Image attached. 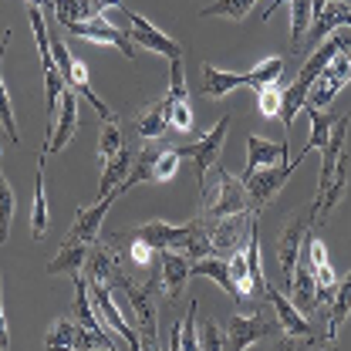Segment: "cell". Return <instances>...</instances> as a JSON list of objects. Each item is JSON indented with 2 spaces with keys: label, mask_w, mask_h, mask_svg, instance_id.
I'll return each mask as SVG.
<instances>
[{
  "label": "cell",
  "mask_w": 351,
  "mask_h": 351,
  "mask_svg": "<svg viewBox=\"0 0 351 351\" xmlns=\"http://www.w3.org/2000/svg\"><path fill=\"white\" fill-rule=\"evenodd\" d=\"M348 115H341L331 129L328 145L321 149V179H317V193H314V219L328 217L341 196H345V186H348V152H345V138H348Z\"/></svg>",
  "instance_id": "obj_1"
},
{
  "label": "cell",
  "mask_w": 351,
  "mask_h": 351,
  "mask_svg": "<svg viewBox=\"0 0 351 351\" xmlns=\"http://www.w3.org/2000/svg\"><path fill=\"white\" fill-rule=\"evenodd\" d=\"M125 291L132 311H135V331H138V341L142 345H159V280L149 277V280H132L129 274L119 267L112 274V291Z\"/></svg>",
  "instance_id": "obj_2"
},
{
  "label": "cell",
  "mask_w": 351,
  "mask_h": 351,
  "mask_svg": "<svg viewBox=\"0 0 351 351\" xmlns=\"http://www.w3.org/2000/svg\"><path fill=\"white\" fill-rule=\"evenodd\" d=\"M226 132H230V115H223V119H219L217 125L206 132L203 138H196V142H189V145H179V149H176V152H179V159H189V162H193L199 196H203V189H206V173L219 162V152H223Z\"/></svg>",
  "instance_id": "obj_3"
},
{
  "label": "cell",
  "mask_w": 351,
  "mask_h": 351,
  "mask_svg": "<svg viewBox=\"0 0 351 351\" xmlns=\"http://www.w3.org/2000/svg\"><path fill=\"white\" fill-rule=\"evenodd\" d=\"M307 152H311V145H307L298 159H291V162H284V166H267V169H257V173H250V176H240L243 186H247V196H250V213L257 219H261V213L267 210V203L277 196V189H284V182L291 179V173L304 162Z\"/></svg>",
  "instance_id": "obj_4"
},
{
  "label": "cell",
  "mask_w": 351,
  "mask_h": 351,
  "mask_svg": "<svg viewBox=\"0 0 351 351\" xmlns=\"http://www.w3.org/2000/svg\"><path fill=\"white\" fill-rule=\"evenodd\" d=\"M223 331H226V351H247L250 345H257V341L277 338L280 335V324L263 307H257L254 314H230V321H226Z\"/></svg>",
  "instance_id": "obj_5"
},
{
  "label": "cell",
  "mask_w": 351,
  "mask_h": 351,
  "mask_svg": "<svg viewBox=\"0 0 351 351\" xmlns=\"http://www.w3.org/2000/svg\"><path fill=\"white\" fill-rule=\"evenodd\" d=\"M314 203H307L301 213H294L291 223H284V230L277 233V263H280V274H284V291L291 287V277H294V267L301 261V247L307 240V230L314 226Z\"/></svg>",
  "instance_id": "obj_6"
},
{
  "label": "cell",
  "mask_w": 351,
  "mask_h": 351,
  "mask_svg": "<svg viewBox=\"0 0 351 351\" xmlns=\"http://www.w3.org/2000/svg\"><path fill=\"white\" fill-rule=\"evenodd\" d=\"M351 82V47L345 51H338L328 64H324V71L314 78V85H311V95H307L304 101V112H324L331 101H335V95L341 91V88Z\"/></svg>",
  "instance_id": "obj_7"
},
{
  "label": "cell",
  "mask_w": 351,
  "mask_h": 351,
  "mask_svg": "<svg viewBox=\"0 0 351 351\" xmlns=\"http://www.w3.org/2000/svg\"><path fill=\"white\" fill-rule=\"evenodd\" d=\"M250 210V196H247V186L240 176H233L230 169H219V182L217 189L206 196V206L199 217L206 219H223V217H237V213H247Z\"/></svg>",
  "instance_id": "obj_8"
},
{
  "label": "cell",
  "mask_w": 351,
  "mask_h": 351,
  "mask_svg": "<svg viewBox=\"0 0 351 351\" xmlns=\"http://www.w3.org/2000/svg\"><path fill=\"white\" fill-rule=\"evenodd\" d=\"M257 230V217L247 210V213H237V217H223V219H210V243H213V254L217 257H233L247 247L250 233Z\"/></svg>",
  "instance_id": "obj_9"
},
{
  "label": "cell",
  "mask_w": 351,
  "mask_h": 351,
  "mask_svg": "<svg viewBox=\"0 0 351 351\" xmlns=\"http://www.w3.org/2000/svg\"><path fill=\"white\" fill-rule=\"evenodd\" d=\"M119 14L129 21L132 44H142V47H149V51H156V54H162V58H169V61H182V44L173 41L169 34H162L152 21H145L142 14H135L129 7H119Z\"/></svg>",
  "instance_id": "obj_10"
},
{
  "label": "cell",
  "mask_w": 351,
  "mask_h": 351,
  "mask_svg": "<svg viewBox=\"0 0 351 351\" xmlns=\"http://www.w3.org/2000/svg\"><path fill=\"white\" fill-rule=\"evenodd\" d=\"M75 132H78V91L64 88V91H61V101H58V115H54V122H51V129H47V138H44L41 156L47 159V156L61 152V149L75 138Z\"/></svg>",
  "instance_id": "obj_11"
},
{
  "label": "cell",
  "mask_w": 351,
  "mask_h": 351,
  "mask_svg": "<svg viewBox=\"0 0 351 351\" xmlns=\"http://www.w3.org/2000/svg\"><path fill=\"white\" fill-rule=\"evenodd\" d=\"M119 199V193H108V196H101V199H95L91 206L85 210H78L75 213V223H71V230H68V237L64 240H75V243H98L101 240V223L108 217V210H112V203Z\"/></svg>",
  "instance_id": "obj_12"
},
{
  "label": "cell",
  "mask_w": 351,
  "mask_h": 351,
  "mask_svg": "<svg viewBox=\"0 0 351 351\" xmlns=\"http://www.w3.org/2000/svg\"><path fill=\"white\" fill-rule=\"evenodd\" d=\"M88 294H91V304L101 311V317L108 321V328L115 331V335H122V341L129 345V351H142V341H138V331L132 328L129 321L119 314V307H115V298H112V287L108 284H88Z\"/></svg>",
  "instance_id": "obj_13"
},
{
  "label": "cell",
  "mask_w": 351,
  "mask_h": 351,
  "mask_svg": "<svg viewBox=\"0 0 351 351\" xmlns=\"http://www.w3.org/2000/svg\"><path fill=\"white\" fill-rule=\"evenodd\" d=\"M68 34L85 38V41H95V44H112V47H119L125 58H135V44H132V38L122 31V27L108 24L101 14H98V17H91V21H85V24H71V27H68Z\"/></svg>",
  "instance_id": "obj_14"
},
{
  "label": "cell",
  "mask_w": 351,
  "mask_h": 351,
  "mask_svg": "<svg viewBox=\"0 0 351 351\" xmlns=\"http://www.w3.org/2000/svg\"><path fill=\"white\" fill-rule=\"evenodd\" d=\"M189 263H193L189 257H182V254H176V250H162V254H159V274H156V280H159L166 301H176V298L182 294L186 280L193 277V274H189Z\"/></svg>",
  "instance_id": "obj_15"
},
{
  "label": "cell",
  "mask_w": 351,
  "mask_h": 351,
  "mask_svg": "<svg viewBox=\"0 0 351 351\" xmlns=\"http://www.w3.org/2000/svg\"><path fill=\"white\" fill-rule=\"evenodd\" d=\"M287 142H270V138H261V135H250L247 138V169L240 176H250L257 169H267V166H280V162H291L287 159Z\"/></svg>",
  "instance_id": "obj_16"
},
{
  "label": "cell",
  "mask_w": 351,
  "mask_h": 351,
  "mask_svg": "<svg viewBox=\"0 0 351 351\" xmlns=\"http://www.w3.org/2000/svg\"><path fill=\"white\" fill-rule=\"evenodd\" d=\"M287 294H291V304L298 307L304 317H314V314L321 311V304H317V280H314V274H311V267H307V263L298 261Z\"/></svg>",
  "instance_id": "obj_17"
},
{
  "label": "cell",
  "mask_w": 351,
  "mask_h": 351,
  "mask_svg": "<svg viewBox=\"0 0 351 351\" xmlns=\"http://www.w3.org/2000/svg\"><path fill=\"white\" fill-rule=\"evenodd\" d=\"M348 314H351V274L338 280V287H335V294L328 301V311H324V341H331V345L338 341V331L348 321Z\"/></svg>",
  "instance_id": "obj_18"
},
{
  "label": "cell",
  "mask_w": 351,
  "mask_h": 351,
  "mask_svg": "<svg viewBox=\"0 0 351 351\" xmlns=\"http://www.w3.org/2000/svg\"><path fill=\"white\" fill-rule=\"evenodd\" d=\"M199 82H203V95L206 98H223L233 88H247V71H223L217 64L203 61L199 64Z\"/></svg>",
  "instance_id": "obj_19"
},
{
  "label": "cell",
  "mask_w": 351,
  "mask_h": 351,
  "mask_svg": "<svg viewBox=\"0 0 351 351\" xmlns=\"http://www.w3.org/2000/svg\"><path fill=\"white\" fill-rule=\"evenodd\" d=\"M189 274H193V277H210V280H217L219 287L233 298V304L240 307V291H237V284H233V277H230V261H226V257H217V254L199 257V261L189 263Z\"/></svg>",
  "instance_id": "obj_20"
},
{
  "label": "cell",
  "mask_w": 351,
  "mask_h": 351,
  "mask_svg": "<svg viewBox=\"0 0 351 351\" xmlns=\"http://www.w3.org/2000/svg\"><path fill=\"white\" fill-rule=\"evenodd\" d=\"M75 280V304H71V317L85 328V331H98V335H108L105 328H101V321H98V307L91 304V294H88V280L82 274H75L71 277Z\"/></svg>",
  "instance_id": "obj_21"
},
{
  "label": "cell",
  "mask_w": 351,
  "mask_h": 351,
  "mask_svg": "<svg viewBox=\"0 0 351 351\" xmlns=\"http://www.w3.org/2000/svg\"><path fill=\"white\" fill-rule=\"evenodd\" d=\"M88 243H75V240H61V247H58V254H54V261L47 263V274L51 277H58V274H68V277H75V274H82V267L88 261Z\"/></svg>",
  "instance_id": "obj_22"
},
{
  "label": "cell",
  "mask_w": 351,
  "mask_h": 351,
  "mask_svg": "<svg viewBox=\"0 0 351 351\" xmlns=\"http://www.w3.org/2000/svg\"><path fill=\"white\" fill-rule=\"evenodd\" d=\"M78 331H82V324H78L71 314H61V317L47 328L44 345H47V351H78Z\"/></svg>",
  "instance_id": "obj_23"
},
{
  "label": "cell",
  "mask_w": 351,
  "mask_h": 351,
  "mask_svg": "<svg viewBox=\"0 0 351 351\" xmlns=\"http://www.w3.org/2000/svg\"><path fill=\"white\" fill-rule=\"evenodd\" d=\"M44 162L47 159H38V176H34V210H31V237H34V243H41L44 233H47V193H44Z\"/></svg>",
  "instance_id": "obj_24"
},
{
  "label": "cell",
  "mask_w": 351,
  "mask_h": 351,
  "mask_svg": "<svg viewBox=\"0 0 351 351\" xmlns=\"http://www.w3.org/2000/svg\"><path fill=\"white\" fill-rule=\"evenodd\" d=\"M132 159H135V152L125 145L115 159H108V162H105V169H101V182H98V199H101V196H108V193H115V189L122 186V179H125L129 169H132Z\"/></svg>",
  "instance_id": "obj_25"
},
{
  "label": "cell",
  "mask_w": 351,
  "mask_h": 351,
  "mask_svg": "<svg viewBox=\"0 0 351 351\" xmlns=\"http://www.w3.org/2000/svg\"><path fill=\"white\" fill-rule=\"evenodd\" d=\"M156 159H159V149H142L135 159H132V169L129 176L122 179V186L115 189L119 196H125L129 189H135L138 182H149V179H156Z\"/></svg>",
  "instance_id": "obj_26"
},
{
  "label": "cell",
  "mask_w": 351,
  "mask_h": 351,
  "mask_svg": "<svg viewBox=\"0 0 351 351\" xmlns=\"http://www.w3.org/2000/svg\"><path fill=\"white\" fill-rule=\"evenodd\" d=\"M14 41V31H3V41H0V125L7 132V138L17 145L21 135H17V122H14V105H10V95L3 85V54H7V44Z\"/></svg>",
  "instance_id": "obj_27"
},
{
  "label": "cell",
  "mask_w": 351,
  "mask_h": 351,
  "mask_svg": "<svg viewBox=\"0 0 351 351\" xmlns=\"http://www.w3.org/2000/svg\"><path fill=\"white\" fill-rule=\"evenodd\" d=\"M135 132H138L142 138H162V135L169 132V108H166V101H156L152 108L138 112Z\"/></svg>",
  "instance_id": "obj_28"
},
{
  "label": "cell",
  "mask_w": 351,
  "mask_h": 351,
  "mask_svg": "<svg viewBox=\"0 0 351 351\" xmlns=\"http://www.w3.org/2000/svg\"><path fill=\"white\" fill-rule=\"evenodd\" d=\"M311 24H314L311 0H291V47H294V51H301V47H304Z\"/></svg>",
  "instance_id": "obj_29"
},
{
  "label": "cell",
  "mask_w": 351,
  "mask_h": 351,
  "mask_svg": "<svg viewBox=\"0 0 351 351\" xmlns=\"http://www.w3.org/2000/svg\"><path fill=\"white\" fill-rule=\"evenodd\" d=\"M54 3V17L64 24V27H71V24H85L91 17H98L95 14V7H91V0H51Z\"/></svg>",
  "instance_id": "obj_30"
},
{
  "label": "cell",
  "mask_w": 351,
  "mask_h": 351,
  "mask_svg": "<svg viewBox=\"0 0 351 351\" xmlns=\"http://www.w3.org/2000/svg\"><path fill=\"white\" fill-rule=\"evenodd\" d=\"M257 0H213L199 7V17H230V21H247Z\"/></svg>",
  "instance_id": "obj_31"
},
{
  "label": "cell",
  "mask_w": 351,
  "mask_h": 351,
  "mask_svg": "<svg viewBox=\"0 0 351 351\" xmlns=\"http://www.w3.org/2000/svg\"><path fill=\"white\" fill-rule=\"evenodd\" d=\"M14 210H17V193H14V186L7 182V176L0 169V243H7V237H10Z\"/></svg>",
  "instance_id": "obj_32"
},
{
  "label": "cell",
  "mask_w": 351,
  "mask_h": 351,
  "mask_svg": "<svg viewBox=\"0 0 351 351\" xmlns=\"http://www.w3.org/2000/svg\"><path fill=\"white\" fill-rule=\"evenodd\" d=\"M122 149H125L122 129H119L115 122H101V135H98V159H101V166H105L108 159H115Z\"/></svg>",
  "instance_id": "obj_33"
},
{
  "label": "cell",
  "mask_w": 351,
  "mask_h": 351,
  "mask_svg": "<svg viewBox=\"0 0 351 351\" xmlns=\"http://www.w3.org/2000/svg\"><path fill=\"white\" fill-rule=\"evenodd\" d=\"M284 75V58H267L257 68L247 71V88H263V85H277V78Z\"/></svg>",
  "instance_id": "obj_34"
},
{
  "label": "cell",
  "mask_w": 351,
  "mask_h": 351,
  "mask_svg": "<svg viewBox=\"0 0 351 351\" xmlns=\"http://www.w3.org/2000/svg\"><path fill=\"white\" fill-rule=\"evenodd\" d=\"M307 119H311V132H307V145L321 152V149L328 145V138H331V129H335V122H338V119H331V115H324V112H314V108L307 112Z\"/></svg>",
  "instance_id": "obj_35"
},
{
  "label": "cell",
  "mask_w": 351,
  "mask_h": 351,
  "mask_svg": "<svg viewBox=\"0 0 351 351\" xmlns=\"http://www.w3.org/2000/svg\"><path fill=\"white\" fill-rule=\"evenodd\" d=\"M196 331H199V348L203 351H226V331L219 328L217 321H203L196 317Z\"/></svg>",
  "instance_id": "obj_36"
},
{
  "label": "cell",
  "mask_w": 351,
  "mask_h": 351,
  "mask_svg": "<svg viewBox=\"0 0 351 351\" xmlns=\"http://www.w3.org/2000/svg\"><path fill=\"white\" fill-rule=\"evenodd\" d=\"M162 101H166V105H179V101H189L182 61H169V91H166V98H162Z\"/></svg>",
  "instance_id": "obj_37"
},
{
  "label": "cell",
  "mask_w": 351,
  "mask_h": 351,
  "mask_svg": "<svg viewBox=\"0 0 351 351\" xmlns=\"http://www.w3.org/2000/svg\"><path fill=\"white\" fill-rule=\"evenodd\" d=\"M196 311H199V301H189V311L182 317V335H179L182 351H203L199 348V331H196Z\"/></svg>",
  "instance_id": "obj_38"
},
{
  "label": "cell",
  "mask_w": 351,
  "mask_h": 351,
  "mask_svg": "<svg viewBox=\"0 0 351 351\" xmlns=\"http://www.w3.org/2000/svg\"><path fill=\"white\" fill-rule=\"evenodd\" d=\"M280 88L277 85H263L257 88V112L263 119H280Z\"/></svg>",
  "instance_id": "obj_39"
},
{
  "label": "cell",
  "mask_w": 351,
  "mask_h": 351,
  "mask_svg": "<svg viewBox=\"0 0 351 351\" xmlns=\"http://www.w3.org/2000/svg\"><path fill=\"white\" fill-rule=\"evenodd\" d=\"M176 169H179V152H176V149L159 152V159H156V179L166 182V179H173L176 176Z\"/></svg>",
  "instance_id": "obj_40"
},
{
  "label": "cell",
  "mask_w": 351,
  "mask_h": 351,
  "mask_svg": "<svg viewBox=\"0 0 351 351\" xmlns=\"http://www.w3.org/2000/svg\"><path fill=\"white\" fill-rule=\"evenodd\" d=\"M0 351H10V331H7V317H3V301H0Z\"/></svg>",
  "instance_id": "obj_41"
},
{
  "label": "cell",
  "mask_w": 351,
  "mask_h": 351,
  "mask_svg": "<svg viewBox=\"0 0 351 351\" xmlns=\"http://www.w3.org/2000/svg\"><path fill=\"white\" fill-rule=\"evenodd\" d=\"M301 348H304V341L287 338V335H284V341H277V345H274V351H301Z\"/></svg>",
  "instance_id": "obj_42"
},
{
  "label": "cell",
  "mask_w": 351,
  "mask_h": 351,
  "mask_svg": "<svg viewBox=\"0 0 351 351\" xmlns=\"http://www.w3.org/2000/svg\"><path fill=\"white\" fill-rule=\"evenodd\" d=\"M91 7H95V14H101V10H112V7L119 10V7H125V3H122V0H91Z\"/></svg>",
  "instance_id": "obj_43"
},
{
  "label": "cell",
  "mask_w": 351,
  "mask_h": 351,
  "mask_svg": "<svg viewBox=\"0 0 351 351\" xmlns=\"http://www.w3.org/2000/svg\"><path fill=\"white\" fill-rule=\"evenodd\" d=\"M284 3H291V0H274V3H270V7L263 10V21H270V17H274V14H277V10H280Z\"/></svg>",
  "instance_id": "obj_44"
},
{
  "label": "cell",
  "mask_w": 351,
  "mask_h": 351,
  "mask_svg": "<svg viewBox=\"0 0 351 351\" xmlns=\"http://www.w3.org/2000/svg\"><path fill=\"white\" fill-rule=\"evenodd\" d=\"M311 351H335V345H317V348H311Z\"/></svg>",
  "instance_id": "obj_45"
},
{
  "label": "cell",
  "mask_w": 351,
  "mask_h": 351,
  "mask_svg": "<svg viewBox=\"0 0 351 351\" xmlns=\"http://www.w3.org/2000/svg\"><path fill=\"white\" fill-rule=\"evenodd\" d=\"M95 351H119V348H95Z\"/></svg>",
  "instance_id": "obj_46"
},
{
  "label": "cell",
  "mask_w": 351,
  "mask_h": 351,
  "mask_svg": "<svg viewBox=\"0 0 351 351\" xmlns=\"http://www.w3.org/2000/svg\"><path fill=\"white\" fill-rule=\"evenodd\" d=\"M348 27H351V14H348Z\"/></svg>",
  "instance_id": "obj_47"
},
{
  "label": "cell",
  "mask_w": 351,
  "mask_h": 351,
  "mask_svg": "<svg viewBox=\"0 0 351 351\" xmlns=\"http://www.w3.org/2000/svg\"><path fill=\"white\" fill-rule=\"evenodd\" d=\"M335 351H338V348H335Z\"/></svg>",
  "instance_id": "obj_48"
}]
</instances>
